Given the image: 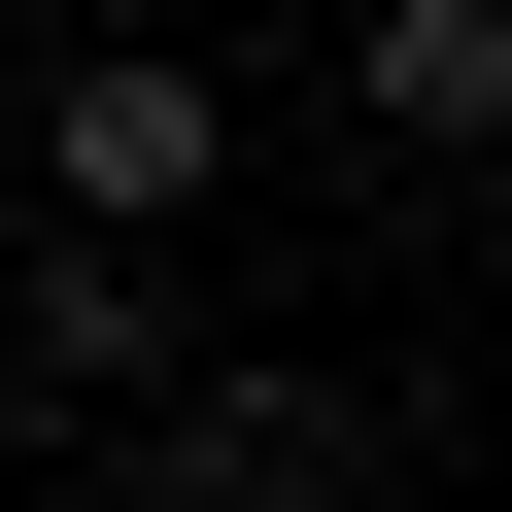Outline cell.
Here are the masks:
<instances>
[{"label":"cell","mask_w":512,"mask_h":512,"mask_svg":"<svg viewBox=\"0 0 512 512\" xmlns=\"http://www.w3.org/2000/svg\"><path fill=\"white\" fill-rule=\"evenodd\" d=\"M103 444H137V478H239V512H274V478H376V410H342V376H137Z\"/></svg>","instance_id":"7a4b0ae2"},{"label":"cell","mask_w":512,"mask_h":512,"mask_svg":"<svg viewBox=\"0 0 512 512\" xmlns=\"http://www.w3.org/2000/svg\"><path fill=\"white\" fill-rule=\"evenodd\" d=\"M0 171H35L69 239H205V205H239V69H205L171 0H137V35H69V69H0Z\"/></svg>","instance_id":"6da1fadb"},{"label":"cell","mask_w":512,"mask_h":512,"mask_svg":"<svg viewBox=\"0 0 512 512\" xmlns=\"http://www.w3.org/2000/svg\"><path fill=\"white\" fill-rule=\"evenodd\" d=\"M342 103H376L410 171H478V137H512V0H342Z\"/></svg>","instance_id":"3957f363"},{"label":"cell","mask_w":512,"mask_h":512,"mask_svg":"<svg viewBox=\"0 0 512 512\" xmlns=\"http://www.w3.org/2000/svg\"><path fill=\"white\" fill-rule=\"evenodd\" d=\"M478 274H512V137H478Z\"/></svg>","instance_id":"5b68a950"},{"label":"cell","mask_w":512,"mask_h":512,"mask_svg":"<svg viewBox=\"0 0 512 512\" xmlns=\"http://www.w3.org/2000/svg\"><path fill=\"white\" fill-rule=\"evenodd\" d=\"M137 308H171V239H69V274L0 308V376H35V410H137Z\"/></svg>","instance_id":"277c9868"}]
</instances>
